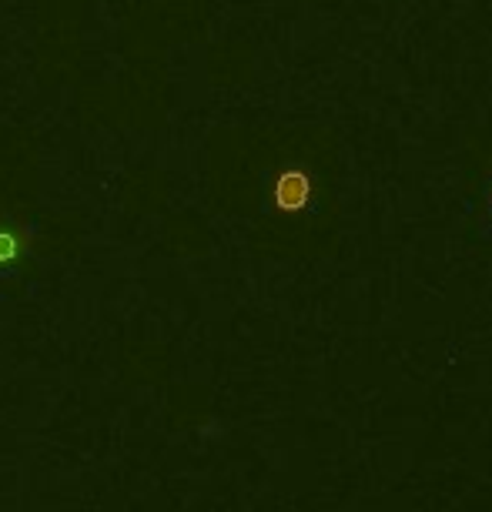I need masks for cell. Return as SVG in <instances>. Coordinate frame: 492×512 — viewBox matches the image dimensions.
Wrapping results in <instances>:
<instances>
[{
    "mask_svg": "<svg viewBox=\"0 0 492 512\" xmlns=\"http://www.w3.org/2000/svg\"><path fill=\"white\" fill-rule=\"evenodd\" d=\"M308 198V178L302 171H285V178L278 181V205L282 208H302Z\"/></svg>",
    "mask_w": 492,
    "mask_h": 512,
    "instance_id": "1",
    "label": "cell"
},
{
    "mask_svg": "<svg viewBox=\"0 0 492 512\" xmlns=\"http://www.w3.org/2000/svg\"><path fill=\"white\" fill-rule=\"evenodd\" d=\"M21 251H24V235L11 221H0V265H11Z\"/></svg>",
    "mask_w": 492,
    "mask_h": 512,
    "instance_id": "2",
    "label": "cell"
}]
</instances>
